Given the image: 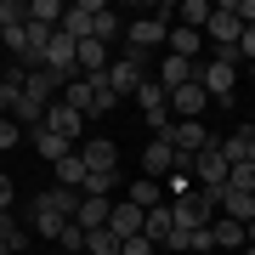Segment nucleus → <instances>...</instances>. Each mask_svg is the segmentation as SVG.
Masks as SVG:
<instances>
[{
    "label": "nucleus",
    "instance_id": "obj_29",
    "mask_svg": "<svg viewBox=\"0 0 255 255\" xmlns=\"http://www.w3.org/2000/svg\"><path fill=\"white\" fill-rule=\"evenodd\" d=\"M119 187V170H85V199H108V193Z\"/></svg>",
    "mask_w": 255,
    "mask_h": 255
},
{
    "label": "nucleus",
    "instance_id": "obj_42",
    "mask_svg": "<svg viewBox=\"0 0 255 255\" xmlns=\"http://www.w3.org/2000/svg\"><path fill=\"white\" fill-rule=\"evenodd\" d=\"M11 199H17V187H11V176L0 170V210H11Z\"/></svg>",
    "mask_w": 255,
    "mask_h": 255
},
{
    "label": "nucleus",
    "instance_id": "obj_7",
    "mask_svg": "<svg viewBox=\"0 0 255 255\" xmlns=\"http://www.w3.org/2000/svg\"><path fill=\"white\" fill-rule=\"evenodd\" d=\"M176 159H182V153H176L164 136H153V142L142 147V176H147V182H164V176L176 170Z\"/></svg>",
    "mask_w": 255,
    "mask_h": 255
},
{
    "label": "nucleus",
    "instance_id": "obj_20",
    "mask_svg": "<svg viewBox=\"0 0 255 255\" xmlns=\"http://www.w3.org/2000/svg\"><path fill=\"white\" fill-rule=\"evenodd\" d=\"M210 244H216V250H244V221H227V216H216V221H210Z\"/></svg>",
    "mask_w": 255,
    "mask_h": 255
},
{
    "label": "nucleus",
    "instance_id": "obj_33",
    "mask_svg": "<svg viewBox=\"0 0 255 255\" xmlns=\"http://www.w3.org/2000/svg\"><path fill=\"white\" fill-rule=\"evenodd\" d=\"M114 34H119V17H114L108 6H97V17H91V40H102V46H108Z\"/></svg>",
    "mask_w": 255,
    "mask_h": 255
},
{
    "label": "nucleus",
    "instance_id": "obj_32",
    "mask_svg": "<svg viewBox=\"0 0 255 255\" xmlns=\"http://www.w3.org/2000/svg\"><path fill=\"white\" fill-rule=\"evenodd\" d=\"M210 11H216V6H210V0H182V28H199V34H204Z\"/></svg>",
    "mask_w": 255,
    "mask_h": 255
},
{
    "label": "nucleus",
    "instance_id": "obj_26",
    "mask_svg": "<svg viewBox=\"0 0 255 255\" xmlns=\"http://www.w3.org/2000/svg\"><path fill=\"white\" fill-rule=\"evenodd\" d=\"M0 244L6 250H28V227L11 216V210H0Z\"/></svg>",
    "mask_w": 255,
    "mask_h": 255
},
{
    "label": "nucleus",
    "instance_id": "obj_37",
    "mask_svg": "<svg viewBox=\"0 0 255 255\" xmlns=\"http://www.w3.org/2000/svg\"><path fill=\"white\" fill-rule=\"evenodd\" d=\"M227 187H238V193H255V164H250V159L227 170Z\"/></svg>",
    "mask_w": 255,
    "mask_h": 255
},
{
    "label": "nucleus",
    "instance_id": "obj_44",
    "mask_svg": "<svg viewBox=\"0 0 255 255\" xmlns=\"http://www.w3.org/2000/svg\"><path fill=\"white\" fill-rule=\"evenodd\" d=\"M244 244H255V216H250V221H244Z\"/></svg>",
    "mask_w": 255,
    "mask_h": 255
},
{
    "label": "nucleus",
    "instance_id": "obj_30",
    "mask_svg": "<svg viewBox=\"0 0 255 255\" xmlns=\"http://www.w3.org/2000/svg\"><path fill=\"white\" fill-rule=\"evenodd\" d=\"M85 85H91V119H102V114L119 108V97L108 91V74H102V80H85Z\"/></svg>",
    "mask_w": 255,
    "mask_h": 255
},
{
    "label": "nucleus",
    "instance_id": "obj_34",
    "mask_svg": "<svg viewBox=\"0 0 255 255\" xmlns=\"http://www.w3.org/2000/svg\"><path fill=\"white\" fill-rule=\"evenodd\" d=\"M57 255H85V227H80V221H68V227H63V238H57Z\"/></svg>",
    "mask_w": 255,
    "mask_h": 255
},
{
    "label": "nucleus",
    "instance_id": "obj_15",
    "mask_svg": "<svg viewBox=\"0 0 255 255\" xmlns=\"http://www.w3.org/2000/svg\"><path fill=\"white\" fill-rule=\"evenodd\" d=\"M23 97H28V102H40V108H51V102L63 97V80H57V74H46V68H34V74L23 80Z\"/></svg>",
    "mask_w": 255,
    "mask_h": 255
},
{
    "label": "nucleus",
    "instance_id": "obj_13",
    "mask_svg": "<svg viewBox=\"0 0 255 255\" xmlns=\"http://www.w3.org/2000/svg\"><path fill=\"white\" fill-rule=\"evenodd\" d=\"M46 130L51 136H63V142H80V130H85V119L68 108V102H51L46 108Z\"/></svg>",
    "mask_w": 255,
    "mask_h": 255
},
{
    "label": "nucleus",
    "instance_id": "obj_11",
    "mask_svg": "<svg viewBox=\"0 0 255 255\" xmlns=\"http://www.w3.org/2000/svg\"><path fill=\"white\" fill-rule=\"evenodd\" d=\"M142 216H147V210H136L130 199H114V210H108V233L125 244V238H136V233H142Z\"/></svg>",
    "mask_w": 255,
    "mask_h": 255
},
{
    "label": "nucleus",
    "instance_id": "obj_48",
    "mask_svg": "<svg viewBox=\"0 0 255 255\" xmlns=\"http://www.w3.org/2000/svg\"><path fill=\"white\" fill-rule=\"evenodd\" d=\"M0 34H6V28H0Z\"/></svg>",
    "mask_w": 255,
    "mask_h": 255
},
{
    "label": "nucleus",
    "instance_id": "obj_1",
    "mask_svg": "<svg viewBox=\"0 0 255 255\" xmlns=\"http://www.w3.org/2000/svg\"><path fill=\"white\" fill-rule=\"evenodd\" d=\"M199 85H204L210 102H216V97H233V85H238V51H216L210 63H199Z\"/></svg>",
    "mask_w": 255,
    "mask_h": 255
},
{
    "label": "nucleus",
    "instance_id": "obj_45",
    "mask_svg": "<svg viewBox=\"0 0 255 255\" xmlns=\"http://www.w3.org/2000/svg\"><path fill=\"white\" fill-rule=\"evenodd\" d=\"M238 255H255V244H244V250H238Z\"/></svg>",
    "mask_w": 255,
    "mask_h": 255
},
{
    "label": "nucleus",
    "instance_id": "obj_19",
    "mask_svg": "<svg viewBox=\"0 0 255 255\" xmlns=\"http://www.w3.org/2000/svg\"><path fill=\"white\" fill-rule=\"evenodd\" d=\"M80 159H85V170H119V147L108 136H91V147H80Z\"/></svg>",
    "mask_w": 255,
    "mask_h": 255
},
{
    "label": "nucleus",
    "instance_id": "obj_31",
    "mask_svg": "<svg viewBox=\"0 0 255 255\" xmlns=\"http://www.w3.org/2000/svg\"><path fill=\"white\" fill-rule=\"evenodd\" d=\"M28 23L57 28V23H63V0H28Z\"/></svg>",
    "mask_w": 255,
    "mask_h": 255
},
{
    "label": "nucleus",
    "instance_id": "obj_18",
    "mask_svg": "<svg viewBox=\"0 0 255 255\" xmlns=\"http://www.w3.org/2000/svg\"><path fill=\"white\" fill-rule=\"evenodd\" d=\"M142 238H153V244H170V238H176L170 204H159V210H147V216H142Z\"/></svg>",
    "mask_w": 255,
    "mask_h": 255
},
{
    "label": "nucleus",
    "instance_id": "obj_21",
    "mask_svg": "<svg viewBox=\"0 0 255 255\" xmlns=\"http://www.w3.org/2000/svg\"><path fill=\"white\" fill-rule=\"evenodd\" d=\"M108 210H114V199H85V193H80V210H74V221H80L85 233H97V227H108Z\"/></svg>",
    "mask_w": 255,
    "mask_h": 255
},
{
    "label": "nucleus",
    "instance_id": "obj_6",
    "mask_svg": "<svg viewBox=\"0 0 255 255\" xmlns=\"http://www.w3.org/2000/svg\"><path fill=\"white\" fill-rule=\"evenodd\" d=\"M142 63H147L142 51H130V57H119V63H108V91H114V97H136V85H142Z\"/></svg>",
    "mask_w": 255,
    "mask_h": 255
},
{
    "label": "nucleus",
    "instance_id": "obj_12",
    "mask_svg": "<svg viewBox=\"0 0 255 255\" xmlns=\"http://www.w3.org/2000/svg\"><path fill=\"white\" fill-rule=\"evenodd\" d=\"M63 227H68V221L63 216H57V210H46V204H28V233H34L40 238V244H57V238H63Z\"/></svg>",
    "mask_w": 255,
    "mask_h": 255
},
{
    "label": "nucleus",
    "instance_id": "obj_28",
    "mask_svg": "<svg viewBox=\"0 0 255 255\" xmlns=\"http://www.w3.org/2000/svg\"><path fill=\"white\" fill-rule=\"evenodd\" d=\"M28 136H34V147H40V153H46L51 164L74 153V142H63V136H51V130H46V125H40V130H28Z\"/></svg>",
    "mask_w": 255,
    "mask_h": 255
},
{
    "label": "nucleus",
    "instance_id": "obj_8",
    "mask_svg": "<svg viewBox=\"0 0 255 255\" xmlns=\"http://www.w3.org/2000/svg\"><path fill=\"white\" fill-rule=\"evenodd\" d=\"M164 34H170V23H164V17H136V23L125 28V46L147 57L153 46H164Z\"/></svg>",
    "mask_w": 255,
    "mask_h": 255
},
{
    "label": "nucleus",
    "instance_id": "obj_4",
    "mask_svg": "<svg viewBox=\"0 0 255 255\" xmlns=\"http://www.w3.org/2000/svg\"><path fill=\"white\" fill-rule=\"evenodd\" d=\"M238 34H244V23H238L233 0H221L210 11V23H204V40H216V51H238Z\"/></svg>",
    "mask_w": 255,
    "mask_h": 255
},
{
    "label": "nucleus",
    "instance_id": "obj_10",
    "mask_svg": "<svg viewBox=\"0 0 255 255\" xmlns=\"http://www.w3.org/2000/svg\"><path fill=\"white\" fill-rule=\"evenodd\" d=\"M108 46H102V40H74V68L85 74V80H102V74H108Z\"/></svg>",
    "mask_w": 255,
    "mask_h": 255
},
{
    "label": "nucleus",
    "instance_id": "obj_14",
    "mask_svg": "<svg viewBox=\"0 0 255 255\" xmlns=\"http://www.w3.org/2000/svg\"><path fill=\"white\" fill-rule=\"evenodd\" d=\"M210 108V97H204V85L193 80V85H182V91H170V119H199Z\"/></svg>",
    "mask_w": 255,
    "mask_h": 255
},
{
    "label": "nucleus",
    "instance_id": "obj_24",
    "mask_svg": "<svg viewBox=\"0 0 255 255\" xmlns=\"http://www.w3.org/2000/svg\"><path fill=\"white\" fill-rule=\"evenodd\" d=\"M250 136H255V130L244 125V130H233V136H221V142H216V147H221V159H227V170L250 159Z\"/></svg>",
    "mask_w": 255,
    "mask_h": 255
},
{
    "label": "nucleus",
    "instance_id": "obj_3",
    "mask_svg": "<svg viewBox=\"0 0 255 255\" xmlns=\"http://www.w3.org/2000/svg\"><path fill=\"white\" fill-rule=\"evenodd\" d=\"M159 136L170 142L176 153H187V159H193V153H204V147L216 142V136L204 130V119H170V130H159Z\"/></svg>",
    "mask_w": 255,
    "mask_h": 255
},
{
    "label": "nucleus",
    "instance_id": "obj_39",
    "mask_svg": "<svg viewBox=\"0 0 255 255\" xmlns=\"http://www.w3.org/2000/svg\"><path fill=\"white\" fill-rule=\"evenodd\" d=\"M153 250H159V244H153V238H142V233H136V238H125V244H119V255H153Z\"/></svg>",
    "mask_w": 255,
    "mask_h": 255
},
{
    "label": "nucleus",
    "instance_id": "obj_43",
    "mask_svg": "<svg viewBox=\"0 0 255 255\" xmlns=\"http://www.w3.org/2000/svg\"><path fill=\"white\" fill-rule=\"evenodd\" d=\"M233 11H238V23H244V28L255 23V0H233Z\"/></svg>",
    "mask_w": 255,
    "mask_h": 255
},
{
    "label": "nucleus",
    "instance_id": "obj_17",
    "mask_svg": "<svg viewBox=\"0 0 255 255\" xmlns=\"http://www.w3.org/2000/svg\"><path fill=\"white\" fill-rule=\"evenodd\" d=\"M164 46H170V57H187V63H199V46H204V34H199V28H182V23H170Z\"/></svg>",
    "mask_w": 255,
    "mask_h": 255
},
{
    "label": "nucleus",
    "instance_id": "obj_16",
    "mask_svg": "<svg viewBox=\"0 0 255 255\" xmlns=\"http://www.w3.org/2000/svg\"><path fill=\"white\" fill-rule=\"evenodd\" d=\"M91 17H97V6L80 0V6H63V23H57V28H63L68 40H91Z\"/></svg>",
    "mask_w": 255,
    "mask_h": 255
},
{
    "label": "nucleus",
    "instance_id": "obj_38",
    "mask_svg": "<svg viewBox=\"0 0 255 255\" xmlns=\"http://www.w3.org/2000/svg\"><path fill=\"white\" fill-rule=\"evenodd\" d=\"M17 23H28V6L23 0H0V28H17Z\"/></svg>",
    "mask_w": 255,
    "mask_h": 255
},
{
    "label": "nucleus",
    "instance_id": "obj_22",
    "mask_svg": "<svg viewBox=\"0 0 255 255\" xmlns=\"http://www.w3.org/2000/svg\"><path fill=\"white\" fill-rule=\"evenodd\" d=\"M130 204H136V210H159V204H170V199H164V182L136 176V182H130Z\"/></svg>",
    "mask_w": 255,
    "mask_h": 255
},
{
    "label": "nucleus",
    "instance_id": "obj_25",
    "mask_svg": "<svg viewBox=\"0 0 255 255\" xmlns=\"http://www.w3.org/2000/svg\"><path fill=\"white\" fill-rule=\"evenodd\" d=\"M57 187H74V193L85 187V159H80V147H74L68 159H57Z\"/></svg>",
    "mask_w": 255,
    "mask_h": 255
},
{
    "label": "nucleus",
    "instance_id": "obj_9",
    "mask_svg": "<svg viewBox=\"0 0 255 255\" xmlns=\"http://www.w3.org/2000/svg\"><path fill=\"white\" fill-rule=\"evenodd\" d=\"M136 102H142L147 125H153V136H159V130H170V97H164L153 80H142V85H136Z\"/></svg>",
    "mask_w": 255,
    "mask_h": 255
},
{
    "label": "nucleus",
    "instance_id": "obj_35",
    "mask_svg": "<svg viewBox=\"0 0 255 255\" xmlns=\"http://www.w3.org/2000/svg\"><path fill=\"white\" fill-rule=\"evenodd\" d=\"M85 255H119V238L108 227H97V233H85Z\"/></svg>",
    "mask_w": 255,
    "mask_h": 255
},
{
    "label": "nucleus",
    "instance_id": "obj_23",
    "mask_svg": "<svg viewBox=\"0 0 255 255\" xmlns=\"http://www.w3.org/2000/svg\"><path fill=\"white\" fill-rule=\"evenodd\" d=\"M40 204L57 210L63 221H74V210H80V193H74V187H46V193H40Z\"/></svg>",
    "mask_w": 255,
    "mask_h": 255
},
{
    "label": "nucleus",
    "instance_id": "obj_27",
    "mask_svg": "<svg viewBox=\"0 0 255 255\" xmlns=\"http://www.w3.org/2000/svg\"><path fill=\"white\" fill-rule=\"evenodd\" d=\"M57 102H68V108L80 114V119H91V85H85V80H68V85H63V97H57Z\"/></svg>",
    "mask_w": 255,
    "mask_h": 255
},
{
    "label": "nucleus",
    "instance_id": "obj_46",
    "mask_svg": "<svg viewBox=\"0 0 255 255\" xmlns=\"http://www.w3.org/2000/svg\"><path fill=\"white\" fill-rule=\"evenodd\" d=\"M0 255H17V250H6V244H0Z\"/></svg>",
    "mask_w": 255,
    "mask_h": 255
},
{
    "label": "nucleus",
    "instance_id": "obj_5",
    "mask_svg": "<svg viewBox=\"0 0 255 255\" xmlns=\"http://www.w3.org/2000/svg\"><path fill=\"white\" fill-rule=\"evenodd\" d=\"M193 182H199V193L227 187V159H221V147H216V142H210L204 153H193Z\"/></svg>",
    "mask_w": 255,
    "mask_h": 255
},
{
    "label": "nucleus",
    "instance_id": "obj_36",
    "mask_svg": "<svg viewBox=\"0 0 255 255\" xmlns=\"http://www.w3.org/2000/svg\"><path fill=\"white\" fill-rule=\"evenodd\" d=\"M0 46H6V51H11V57H17V63H23V51H28V23L6 28V34H0Z\"/></svg>",
    "mask_w": 255,
    "mask_h": 255
},
{
    "label": "nucleus",
    "instance_id": "obj_47",
    "mask_svg": "<svg viewBox=\"0 0 255 255\" xmlns=\"http://www.w3.org/2000/svg\"><path fill=\"white\" fill-rule=\"evenodd\" d=\"M204 255H221V250H204Z\"/></svg>",
    "mask_w": 255,
    "mask_h": 255
},
{
    "label": "nucleus",
    "instance_id": "obj_41",
    "mask_svg": "<svg viewBox=\"0 0 255 255\" xmlns=\"http://www.w3.org/2000/svg\"><path fill=\"white\" fill-rule=\"evenodd\" d=\"M238 57H244V63H255V23L238 34Z\"/></svg>",
    "mask_w": 255,
    "mask_h": 255
},
{
    "label": "nucleus",
    "instance_id": "obj_2",
    "mask_svg": "<svg viewBox=\"0 0 255 255\" xmlns=\"http://www.w3.org/2000/svg\"><path fill=\"white\" fill-rule=\"evenodd\" d=\"M170 216H176V233H193V227H210L216 221V204H210V193H182V199H170Z\"/></svg>",
    "mask_w": 255,
    "mask_h": 255
},
{
    "label": "nucleus",
    "instance_id": "obj_40",
    "mask_svg": "<svg viewBox=\"0 0 255 255\" xmlns=\"http://www.w3.org/2000/svg\"><path fill=\"white\" fill-rule=\"evenodd\" d=\"M17 142H23V130L11 125V114H6V119H0V153H6V147H17Z\"/></svg>",
    "mask_w": 255,
    "mask_h": 255
}]
</instances>
